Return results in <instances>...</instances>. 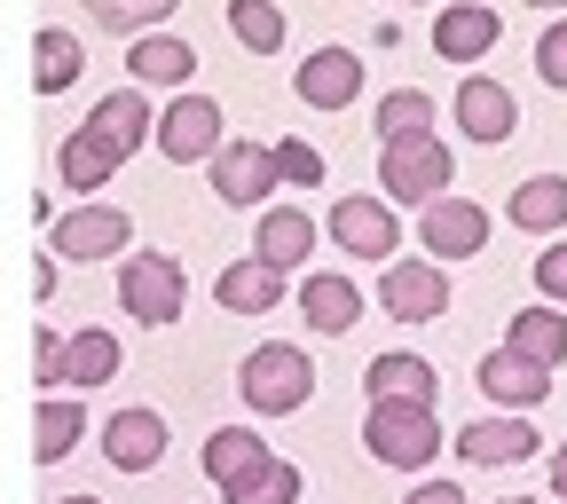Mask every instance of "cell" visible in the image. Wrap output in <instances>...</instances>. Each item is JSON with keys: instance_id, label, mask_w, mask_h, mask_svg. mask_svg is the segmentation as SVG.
Masks as SVG:
<instances>
[{"instance_id": "cell-27", "label": "cell", "mask_w": 567, "mask_h": 504, "mask_svg": "<svg viewBox=\"0 0 567 504\" xmlns=\"http://www.w3.org/2000/svg\"><path fill=\"white\" fill-rule=\"evenodd\" d=\"M276 450L260 442V434H245V425H221V434L205 442V473H213V488H229V481H245L252 465H268Z\"/></svg>"}, {"instance_id": "cell-31", "label": "cell", "mask_w": 567, "mask_h": 504, "mask_svg": "<svg viewBox=\"0 0 567 504\" xmlns=\"http://www.w3.org/2000/svg\"><path fill=\"white\" fill-rule=\"evenodd\" d=\"M229 32H237V48L276 55L284 48V9H276V0H229Z\"/></svg>"}, {"instance_id": "cell-8", "label": "cell", "mask_w": 567, "mask_h": 504, "mask_svg": "<svg viewBox=\"0 0 567 504\" xmlns=\"http://www.w3.org/2000/svg\"><path fill=\"white\" fill-rule=\"evenodd\" d=\"M417 245H425V260H473L488 245V213L473 197H434L417 213Z\"/></svg>"}, {"instance_id": "cell-21", "label": "cell", "mask_w": 567, "mask_h": 504, "mask_svg": "<svg viewBox=\"0 0 567 504\" xmlns=\"http://www.w3.org/2000/svg\"><path fill=\"white\" fill-rule=\"evenodd\" d=\"M126 71H134V88H189L197 48L174 40V32H142V40L126 48Z\"/></svg>"}, {"instance_id": "cell-28", "label": "cell", "mask_w": 567, "mask_h": 504, "mask_svg": "<svg viewBox=\"0 0 567 504\" xmlns=\"http://www.w3.org/2000/svg\"><path fill=\"white\" fill-rule=\"evenodd\" d=\"M371 126H379V142H410V134H434V95H425V88H394V95H379Z\"/></svg>"}, {"instance_id": "cell-16", "label": "cell", "mask_w": 567, "mask_h": 504, "mask_svg": "<svg viewBox=\"0 0 567 504\" xmlns=\"http://www.w3.org/2000/svg\"><path fill=\"white\" fill-rule=\"evenodd\" d=\"M103 457H111L118 473H151V465L166 457V418H158V410H111Z\"/></svg>"}, {"instance_id": "cell-24", "label": "cell", "mask_w": 567, "mask_h": 504, "mask_svg": "<svg viewBox=\"0 0 567 504\" xmlns=\"http://www.w3.org/2000/svg\"><path fill=\"white\" fill-rule=\"evenodd\" d=\"M513 229H528V237H559L567 229V174H528L513 189Z\"/></svg>"}, {"instance_id": "cell-39", "label": "cell", "mask_w": 567, "mask_h": 504, "mask_svg": "<svg viewBox=\"0 0 567 504\" xmlns=\"http://www.w3.org/2000/svg\"><path fill=\"white\" fill-rule=\"evenodd\" d=\"M551 496H559V504H567V442H559V450H551Z\"/></svg>"}, {"instance_id": "cell-36", "label": "cell", "mask_w": 567, "mask_h": 504, "mask_svg": "<svg viewBox=\"0 0 567 504\" xmlns=\"http://www.w3.org/2000/svg\"><path fill=\"white\" fill-rule=\"evenodd\" d=\"M536 292H544L551 308H567V237H551V245L536 253Z\"/></svg>"}, {"instance_id": "cell-40", "label": "cell", "mask_w": 567, "mask_h": 504, "mask_svg": "<svg viewBox=\"0 0 567 504\" xmlns=\"http://www.w3.org/2000/svg\"><path fill=\"white\" fill-rule=\"evenodd\" d=\"M55 504H103V496H55Z\"/></svg>"}, {"instance_id": "cell-7", "label": "cell", "mask_w": 567, "mask_h": 504, "mask_svg": "<svg viewBox=\"0 0 567 504\" xmlns=\"http://www.w3.org/2000/svg\"><path fill=\"white\" fill-rule=\"evenodd\" d=\"M331 237H339L347 260H394L402 222H394L386 197H339V205H331Z\"/></svg>"}, {"instance_id": "cell-1", "label": "cell", "mask_w": 567, "mask_h": 504, "mask_svg": "<svg viewBox=\"0 0 567 504\" xmlns=\"http://www.w3.org/2000/svg\"><path fill=\"white\" fill-rule=\"evenodd\" d=\"M363 450L394 473H425L442 457V418L434 402H371L363 410Z\"/></svg>"}, {"instance_id": "cell-23", "label": "cell", "mask_w": 567, "mask_h": 504, "mask_svg": "<svg viewBox=\"0 0 567 504\" xmlns=\"http://www.w3.org/2000/svg\"><path fill=\"white\" fill-rule=\"evenodd\" d=\"M213 300H221L229 316H268V308L284 300V268H268V260H229L221 284H213Z\"/></svg>"}, {"instance_id": "cell-11", "label": "cell", "mask_w": 567, "mask_h": 504, "mask_svg": "<svg viewBox=\"0 0 567 504\" xmlns=\"http://www.w3.org/2000/svg\"><path fill=\"white\" fill-rule=\"evenodd\" d=\"M457 126L481 142V151L513 142V134H520V103H513V88H496L488 71H465V88H457Z\"/></svg>"}, {"instance_id": "cell-19", "label": "cell", "mask_w": 567, "mask_h": 504, "mask_svg": "<svg viewBox=\"0 0 567 504\" xmlns=\"http://www.w3.org/2000/svg\"><path fill=\"white\" fill-rule=\"evenodd\" d=\"M363 387H371V402H434V394H442L434 363H425V354H410V347H394V354H371Z\"/></svg>"}, {"instance_id": "cell-12", "label": "cell", "mask_w": 567, "mask_h": 504, "mask_svg": "<svg viewBox=\"0 0 567 504\" xmlns=\"http://www.w3.org/2000/svg\"><path fill=\"white\" fill-rule=\"evenodd\" d=\"M205 166H213V197H221V205L276 197V151H260V142H221Z\"/></svg>"}, {"instance_id": "cell-14", "label": "cell", "mask_w": 567, "mask_h": 504, "mask_svg": "<svg viewBox=\"0 0 567 504\" xmlns=\"http://www.w3.org/2000/svg\"><path fill=\"white\" fill-rule=\"evenodd\" d=\"M80 134H95L103 151L126 166V158L142 151V142L158 134V119H151V103H142V88H118V95H103V103L87 111V126H80Z\"/></svg>"}, {"instance_id": "cell-4", "label": "cell", "mask_w": 567, "mask_h": 504, "mask_svg": "<svg viewBox=\"0 0 567 504\" xmlns=\"http://www.w3.org/2000/svg\"><path fill=\"white\" fill-rule=\"evenodd\" d=\"M118 300H126L134 323H151V331L182 323V300H189L182 260H174V253H126V260H118Z\"/></svg>"}, {"instance_id": "cell-35", "label": "cell", "mask_w": 567, "mask_h": 504, "mask_svg": "<svg viewBox=\"0 0 567 504\" xmlns=\"http://www.w3.org/2000/svg\"><path fill=\"white\" fill-rule=\"evenodd\" d=\"M536 80L544 88H567V17L544 24V40H536Z\"/></svg>"}, {"instance_id": "cell-20", "label": "cell", "mask_w": 567, "mask_h": 504, "mask_svg": "<svg viewBox=\"0 0 567 504\" xmlns=\"http://www.w3.org/2000/svg\"><path fill=\"white\" fill-rule=\"evenodd\" d=\"M308 253H316V222H308L300 205H268L260 213V237H252V260H268V268L292 276Z\"/></svg>"}, {"instance_id": "cell-17", "label": "cell", "mask_w": 567, "mask_h": 504, "mask_svg": "<svg viewBox=\"0 0 567 504\" xmlns=\"http://www.w3.org/2000/svg\"><path fill=\"white\" fill-rule=\"evenodd\" d=\"M354 95H363V55H354V48H316V55L300 63V103L347 111Z\"/></svg>"}, {"instance_id": "cell-10", "label": "cell", "mask_w": 567, "mask_h": 504, "mask_svg": "<svg viewBox=\"0 0 567 504\" xmlns=\"http://www.w3.org/2000/svg\"><path fill=\"white\" fill-rule=\"evenodd\" d=\"M473 379H481V394L505 410V418H528L536 402H551V371H544V363H528V354H513V347H488Z\"/></svg>"}, {"instance_id": "cell-32", "label": "cell", "mask_w": 567, "mask_h": 504, "mask_svg": "<svg viewBox=\"0 0 567 504\" xmlns=\"http://www.w3.org/2000/svg\"><path fill=\"white\" fill-rule=\"evenodd\" d=\"M55 166H63V189H80V197H87V189H103V182L118 174V158L103 151V142H95V134H71Z\"/></svg>"}, {"instance_id": "cell-25", "label": "cell", "mask_w": 567, "mask_h": 504, "mask_svg": "<svg viewBox=\"0 0 567 504\" xmlns=\"http://www.w3.org/2000/svg\"><path fill=\"white\" fill-rule=\"evenodd\" d=\"M80 434H87V410L71 402V394H55V402L32 410V457H40V465H63Z\"/></svg>"}, {"instance_id": "cell-15", "label": "cell", "mask_w": 567, "mask_h": 504, "mask_svg": "<svg viewBox=\"0 0 567 504\" xmlns=\"http://www.w3.org/2000/svg\"><path fill=\"white\" fill-rule=\"evenodd\" d=\"M496 40H505V17H496L488 0H457V9L434 17V55L442 63H481Z\"/></svg>"}, {"instance_id": "cell-33", "label": "cell", "mask_w": 567, "mask_h": 504, "mask_svg": "<svg viewBox=\"0 0 567 504\" xmlns=\"http://www.w3.org/2000/svg\"><path fill=\"white\" fill-rule=\"evenodd\" d=\"M87 9H95V24H103V32H134V40H142L151 24H166L182 0H87Z\"/></svg>"}, {"instance_id": "cell-41", "label": "cell", "mask_w": 567, "mask_h": 504, "mask_svg": "<svg viewBox=\"0 0 567 504\" xmlns=\"http://www.w3.org/2000/svg\"><path fill=\"white\" fill-rule=\"evenodd\" d=\"M528 9H567V0H528Z\"/></svg>"}, {"instance_id": "cell-5", "label": "cell", "mask_w": 567, "mask_h": 504, "mask_svg": "<svg viewBox=\"0 0 567 504\" xmlns=\"http://www.w3.org/2000/svg\"><path fill=\"white\" fill-rule=\"evenodd\" d=\"M379 308H386L394 323H434V316H450V268H442V260H386Z\"/></svg>"}, {"instance_id": "cell-9", "label": "cell", "mask_w": 567, "mask_h": 504, "mask_svg": "<svg viewBox=\"0 0 567 504\" xmlns=\"http://www.w3.org/2000/svg\"><path fill=\"white\" fill-rule=\"evenodd\" d=\"M126 237H134V222L118 205H71L63 222L48 229L55 260H111V253H126Z\"/></svg>"}, {"instance_id": "cell-38", "label": "cell", "mask_w": 567, "mask_h": 504, "mask_svg": "<svg viewBox=\"0 0 567 504\" xmlns=\"http://www.w3.org/2000/svg\"><path fill=\"white\" fill-rule=\"evenodd\" d=\"M402 504H465V488H457V481H417Z\"/></svg>"}, {"instance_id": "cell-30", "label": "cell", "mask_w": 567, "mask_h": 504, "mask_svg": "<svg viewBox=\"0 0 567 504\" xmlns=\"http://www.w3.org/2000/svg\"><path fill=\"white\" fill-rule=\"evenodd\" d=\"M221 496H229V504H300V465H292V457H268V465H252L245 481H229Z\"/></svg>"}, {"instance_id": "cell-22", "label": "cell", "mask_w": 567, "mask_h": 504, "mask_svg": "<svg viewBox=\"0 0 567 504\" xmlns=\"http://www.w3.org/2000/svg\"><path fill=\"white\" fill-rule=\"evenodd\" d=\"M505 347L528 354V363H544V371H559V363H567V308H551V300L520 308L513 331H505Z\"/></svg>"}, {"instance_id": "cell-29", "label": "cell", "mask_w": 567, "mask_h": 504, "mask_svg": "<svg viewBox=\"0 0 567 504\" xmlns=\"http://www.w3.org/2000/svg\"><path fill=\"white\" fill-rule=\"evenodd\" d=\"M71 80H80V40H71L63 24H48V32L32 40V88H40V95H63Z\"/></svg>"}, {"instance_id": "cell-42", "label": "cell", "mask_w": 567, "mask_h": 504, "mask_svg": "<svg viewBox=\"0 0 567 504\" xmlns=\"http://www.w3.org/2000/svg\"><path fill=\"white\" fill-rule=\"evenodd\" d=\"M496 504H536V496H496Z\"/></svg>"}, {"instance_id": "cell-37", "label": "cell", "mask_w": 567, "mask_h": 504, "mask_svg": "<svg viewBox=\"0 0 567 504\" xmlns=\"http://www.w3.org/2000/svg\"><path fill=\"white\" fill-rule=\"evenodd\" d=\"M32 371H40V387H63V339L40 323V339H32Z\"/></svg>"}, {"instance_id": "cell-6", "label": "cell", "mask_w": 567, "mask_h": 504, "mask_svg": "<svg viewBox=\"0 0 567 504\" xmlns=\"http://www.w3.org/2000/svg\"><path fill=\"white\" fill-rule=\"evenodd\" d=\"M158 151L174 158V166H197V158H213V151H221V103H213V95H174L166 103V119H158Z\"/></svg>"}, {"instance_id": "cell-2", "label": "cell", "mask_w": 567, "mask_h": 504, "mask_svg": "<svg viewBox=\"0 0 567 504\" xmlns=\"http://www.w3.org/2000/svg\"><path fill=\"white\" fill-rule=\"evenodd\" d=\"M237 394H245V410H260V418H292V410L316 394V363H308L292 339H260V347L245 354V371H237Z\"/></svg>"}, {"instance_id": "cell-26", "label": "cell", "mask_w": 567, "mask_h": 504, "mask_svg": "<svg viewBox=\"0 0 567 504\" xmlns=\"http://www.w3.org/2000/svg\"><path fill=\"white\" fill-rule=\"evenodd\" d=\"M118 379V339L111 331H71L63 339V387H111Z\"/></svg>"}, {"instance_id": "cell-3", "label": "cell", "mask_w": 567, "mask_h": 504, "mask_svg": "<svg viewBox=\"0 0 567 504\" xmlns=\"http://www.w3.org/2000/svg\"><path fill=\"white\" fill-rule=\"evenodd\" d=\"M450 174H457V158H450V142L442 134H410V142H386V158H379V189L386 197H402V205H434V197H450Z\"/></svg>"}, {"instance_id": "cell-34", "label": "cell", "mask_w": 567, "mask_h": 504, "mask_svg": "<svg viewBox=\"0 0 567 504\" xmlns=\"http://www.w3.org/2000/svg\"><path fill=\"white\" fill-rule=\"evenodd\" d=\"M276 182H292V189H316L323 182V151H316V142H276Z\"/></svg>"}, {"instance_id": "cell-13", "label": "cell", "mask_w": 567, "mask_h": 504, "mask_svg": "<svg viewBox=\"0 0 567 504\" xmlns=\"http://www.w3.org/2000/svg\"><path fill=\"white\" fill-rule=\"evenodd\" d=\"M544 442H536V425L528 418H473V425H457V457L465 465H528Z\"/></svg>"}, {"instance_id": "cell-18", "label": "cell", "mask_w": 567, "mask_h": 504, "mask_svg": "<svg viewBox=\"0 0 567 504\" xmlns=\"http://www.w3.org/2000/svg\"><path fill=\"white\" fill-rule=\"evenodd\" d=\"M300 323H316L323 339H339V331L363 323V292H354L339 268H316V276H300Z\"/></svg>"}]
</instances>
